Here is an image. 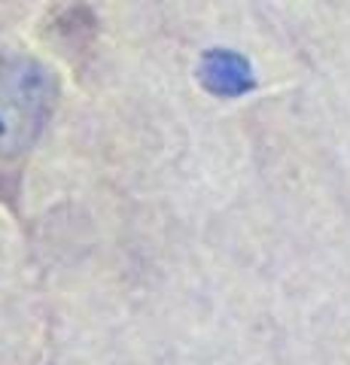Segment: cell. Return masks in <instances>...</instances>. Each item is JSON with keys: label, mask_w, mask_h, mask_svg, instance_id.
Instances as JSON below:
<instances>
[{"label": "cell", "mask_w": 350, "mask_h": 365, "mask_svg": "<svg viewBox=\"0 0 350 365\" xmlns=\"http://www.w3.org/2000/svg\"><path fill=\"white\" fill-rule=\"evenodd\" d=\"M201 79L217 95H238V91L250 86V67H247L241 55L210 52L205 55V64H201Z\"/></svg>", "instance_id": "7a4b0ae2"}, {"label": "cell", "mask_w": 350, "mask_h": 365, "mask_svg": "<svg viewBox=\"0 0 350 365\" xmlns=\"http://www.w3.org/2000/svg\"><path fill=\"white\" fill-rule=\"evenodd\" d=\"M55 83L25 55L0 58V158H16L37 140L49 119Z\"/></svg>", "instance_id": "6da1fadb"}]
</instances>
